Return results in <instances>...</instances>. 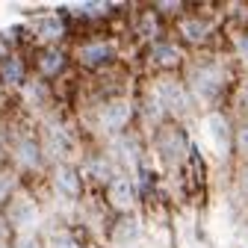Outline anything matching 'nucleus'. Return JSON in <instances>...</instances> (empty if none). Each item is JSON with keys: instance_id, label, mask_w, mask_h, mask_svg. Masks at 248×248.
Masks as SVG:
<instances>
[{"instance_id": "6ab92c4d", "label": "nucleus", "mask_w": 248, "mask_h": 248, "mask_svg": "<svg viewBox=\"0 0 248 248\" xmlns=\"http://www.w3.org/2000/svg\"><path fill=\"white\" fill-rule=\"evenodd\" d=\"M50 248H77V242H74L71 236H53Z\"/></svg>"}, {"instance_id": "2eb2a0df", "label": "nucleus", "mask_w": 248, "mask_h": 248, "mask_svg": "<svg viewBox=\"0 0 248 248\" xmlns=\"http://www.w3.org/2000/svg\"><path fill=\"white\" fill-rule=\"evenodd\" d=\"M233 145H236V151H239V157L248 160V121L236 127V133H233Z\"/></svg>"}, {"instance_id": "423d86ee", "label": "nucleus", "mask_w": 248, "mask_h": 248, "mask_svg": "<svg viewBox=\"0 0 248 248\" xmlns=\"http://www.w3.org/2000/svg\"><path fill=\"white\" fill-rule=\"evenodd\" d=\"M56 189L68 198L80 195V171L71 169V166H59L56 169Z\"/></svg>"}, {"instance_id": "aec40b11", "label": "nucleus", "mask_w": 248, "mask_h": 248, "mask_svg": "<svg viewBox=\"0 0 248 248\" xmlns=\"http://www.w3.org/2000/svg\"><path fill=\"white\" fill-rule=\"evenodd\" d=\"M242 189L248 192V166H245V171H242Z\"/></svg>"}, {"instance_id": "f3484780", "label": "nucleus", "mask_w": 248, "mask_h": 248, "mask_svg": "<svg viewBox=\"0 0 248 248\" xmlns=\"http://www.w3.org/2000/svg\"><path fill=\"white\" fill-rule=\"evenodd\" d=\"M12 186H15L12 174H9V171H0V198H6V195L12 192Z\"/></svg>"}, {"instance_id": "f257e3e1", "label": "nucleus", "mask_w": 248, "mask_h": 248, "mask_svg": "<svg viewBox=\"0 0 248 248\" xmlns=\"http://www.w3.org/2000/svg\"><path fill=\"white\" fill-rule=\"evenodd\" d=\"M192 86H195L198 98H216L219 89L225 86V74H222V68H216V65H204V68L195 71Z\"/></svg>"}, {"instance_id": "0eeeda50", "label": "nucleus", "mask_w": 248, "mask_h": 248, "mask_svg": "<svg viewBox=\"0 0 248 248\" xmlns=\"http://www.w3.org/2000/svg\"><path fill=\"white\" fill-rule=\"evenodd\" d=\"M39 160H42V154H39V145H36L33 139H21V142L15 145V163H18V166L36 169Z\"/></svg>"}, {"instance_id": "a211bd4d", "label": "nucleus", "mask_w": 248, "mask_h": 248, "mask_svg": "<svg viewBox=\"0 0 248 248\" xmlns=\"http://www.w3.org/2000/svg\"><path fill=\"white\" fill-rule=\"evenodd\" d=\"M15 248H39V239H36V236H30V233H24V236H18Z\"/></svg>"}, {"instance_id": "6e6552de", "label": "nucleus", "mask_w": 248, "mask_h": 248, "mask_svg": "<svg viewBox=\"0 0 248 248\" xmlns=\"http://www.w3.org/2000/svg\"><path fill=\"white\" fill-rule=\"evenodd\" d=\"M177 59H180V50L171 42H160V45H154V50H151V62H154V65H160V68L177 65Z\"/></svg>"}, {"instance_id": "20e7f679", "label": "nucleus", "mask_w": 248, "mask_h": 248, "mask_svg": "<svg viewBox=\"0 0 248 248\" xmlns=\"http://www.w3.org/2000/svg\"><path fill=\"white\" fill-rule=\"evenodd\" d=\"M45 145H47V151L53 154V157H62V154H68L71 139H68V133H65V127H62V124L50 121L47 127H45Z\"/></svg>"}, {"instance_id": "f8f14e48", "label": "nucleus", "mask_w": 248, "mask_h": 248, "mask_svg": "<svg viewBox=\"0 0 248 248\" xmlns=\"http://www.w3.org/2000/svg\"><path fill=\"white\" fill-rule=\"evenodd\" d=\"M0 77H3L6 83H12V86H18L24 80V62L18 56H6L3 62H0Z\"/></svg>"}, {"instance_id": "f03ea898", "label": "nucleus", "mask_w": 248, "mask_h": 248, "mask_svg": "<svg viewBox=\"0 0 248 248\" xmlns=\"http://www.w3.org/2000/svg\"><path fill=\"white\" fill-rule=\"evenodd\" d=\"M157 98L171 112H186V109H189V95H186V89L177 86L174 80H160L157 83Z\"/></svg>"}, {"instance_id": "7ed1b4c3", "label": "nucleus", "mask_w": 248, "mask_h": 248, "mask_svg": "<svg viewBox=\"0 0 248 248\" xmlns=\"http://www.w3.org/2000/svg\"><path fill=\"white\" fill-rule=\"evenodd\" d=\"M130 104L127 101H112V104H107L104 109H101V127L104 130H121L124 127V124H127L130 121Z\"/></svg>"}, {"instance_id": "9d476101", "label": "nucleus", "mask_w": 248, "mask_h": 248, "mask_svg": "<svg viewBox=\"0 0 248 248\" xmlns=\"http://www.w3.org/2000/svg\"><path fill=\"white\" fill-rule=\"evenodd\" d=\"M62 65H65V56H62V50H56V47L45 50L42 59H39V71H42L45 77H56V74L62 71Z\"/></svg>"}, {"instance_id": "ddd939ff", "label": "nucleus", "mask_w": 248, "mask_h": 248, "mask_svg": "<svg viewBox=\"0 0 248 248\" xmlns=\"http://www.w3.org/2000/svg\"><path fill=\"white\" fill-rule=\"evenodd\" d=\"M207 127H210L213 139L219 142V148H228V118H222V115H213V118L207 121Z\"/></svg>"}, {"instance_id": "39448f33", "label": "nucleus", "mask_w": 248, "mask_h": 248, "mask_svg": "<svg viewBox=\"0 0 248 248\" xmlns=\"http://www.w3.org/2000/svg\"><path fill=\"white\" fill-rule=\"evenodd\" d=\"M133 183L127 180V177H115L112 183H109V201H112V207H118V210H130L133 207Z\"/></svg>"}, {"instance_id": "9b49d317", "label": "nucleus", "mask_w": 248, "mask_h": 248, "mask_svg": "<svg viewBox=\"0 0 248 248\" xmlns=\"http://www.w3.org/2000/svg\"><path fill=\"white\" fill-rule=\"evenodd\" d=\"M112 56V50H109V45H104V42H92V45H86L83 50H80V59L86 62V65H101V62H107Z\"/></svg>"}, {"instance_id": "1a4fd4ad", "label": "nucleus", "mask_w": 248, "mask_h": 248, "mask_svg": "<svg viewBox=\"0 0 248 248\" xmlns=\"http://www.w3.org/2000/svg\"><path fill=\"white\" fill-rule=\"evenodd\" d=\"M36 207L30 204V201H15L12 204V213H9V222L15 228H30V225H36Z\"/></svg>"}, {"instance_id": "dca6fc26", "label": "nucleus", "mask_w": 248, "mask_h": 248, "mask_svg": "<svg viewBox=\"0 0 248 248\" xmlns=\"http://www.w3.org/2000/svg\"><path fill=\"white\" fill-rule=\"evenodd\" d=\"M42 36H45V39L62 36V21H59V18H47V21H45V30H42Z\"/></svg>"}, {"instance_id": "4468645a", "label": "nucleus", "mask_w": 248, "mask_h": 248, "mask_svg": "<svg viewBox=\"0 0 248 248\" xmlns=\"http://www.w3.org/2000/svg\"><path fill=\"white\" fill-rule=\"evenodd\" d=\"M183 36L189 39V42H201V39L207 36V27H204V21H195V18L183 21Z\"/></svg>"}]
</instances>
